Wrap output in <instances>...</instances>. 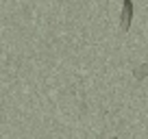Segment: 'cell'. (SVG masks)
Returning a JSON list of instances; mask_svg holds the SVG:
<instances>
[{
	"label": "cell",
	"mask_w": 148,
	"mask_h": 139,
	"mask_svg": "<svg viewBox=\"0 0 148 139\" xmlns=\"http://www.w3.org/2000/svg\"><path fill=\"white\" fill-rule=\"evenodd\" d=\"M133 76L135 80H144L148 76V63H139L137 67H133Z\"/></svg>",
	"instance_id": "cell-2"
},
{
	"label": "cell",
	"mask_w": 148,
	"mask_h": 139,
	"mask_svg": "<svg viewBox=\"0 0 148 139\" xmlns=\"http://www.w3.org/2000/svg\"><path fill=\"white\" fill-rule=\"evenodd\" d=\"M133 18H135V7H133V2H131V0H124V2H122V11H120V20H118V24H120V28H122L124 33L131 28Z\"/></svg>",
	"instance_id": "cell-1"
},
{
	"label": "cell",
	"mask_w": 148,
	"mask_h": 139,
	"mask_svg": "<svg viewBox=\"0 0 148 139\" xmlns=\"http://www.w3.org/2000/svg\"><path fill=\"white\" fill-rule=\"evenodd\" d=\"M109 139H118V137H109Z\"/></svg>",
	"instance_id": "cell-3"
}]
</instances>
